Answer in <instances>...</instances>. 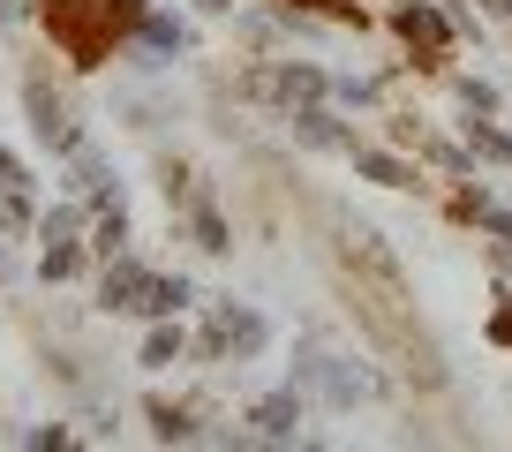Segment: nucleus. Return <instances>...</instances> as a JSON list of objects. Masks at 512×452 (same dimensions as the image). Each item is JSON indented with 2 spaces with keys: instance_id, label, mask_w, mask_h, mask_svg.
Returning a JSON list of instances; mask_svg holds the SVG:
<instances>
[{
  "instance_id": "nucleus-15",
  "label": "nucleus",
  "mask_w": 512,
  "mask_h": 452,
  "mask_svg": "<svg viewBox=\"0 0 512 452\" xmlns=\"http://www.w3.org/2000/svg\"><path fill=\"white\" fill-rule=\"evenodd\" d=\"M497 272H505V279H512V234H505V249H497Z\"/></svg>"
},
{
  "instance_id": "nucleus-12",
  "label": "nucleus",
  "mask_w": 512,
  "mask_h": 452,
  "mask_svg": "<svg viewBox=\"0 0 512 452\" xmlns=\"http://www.w3.org/2000/svg\"><path fill=\"white\" fill-rule=\"evenodd\" d=\"M76 264H83V257H76V249H68V242H53V249H46V279H68V272H76Z\"/></svg>"
},
{
  "instance_id": "nucleus-14",
  "label": "nucleus",
  "mask_w": 512,
  "mask_h": 452,
  "mask_svg": "<svg viewBox=\"0 0 512 452\" xmlns=\"http://www.w3.org/2000/svg\"><path fill=\"white\" fill-rule=\"evenodd\" d=\"M0 189H31V174H23V166L8 159V151H0Z\"/></svg>"
},
{
  "instance_id": "nucleus-3",
  "label": "nucleus",
  "mask_w": 512,
  "mask_h": 452,
  "mask_svg": "<svg viewBox=\"0 0 512 452\" xmlns=\"http://www.w3.org/2000/svg\"><path fill=\"white\" fill-rule=\"evenodd\" d=\"M249 422H256V437H264V445H287V437L302 430V392H272V400H256Z\"/></svg>"
},
{
  "instance_id": "nucleus-11",
  "label": "nucleus",
  "mask_w": 512,
  "mask_h": 452,
  "mask_svg": "<svg viewBox=\"0 0 512 452\" xmlns=\"http://www.w3.org/2000/svg\"><path fill=\"white\" fill-rule=\"evenodd\" d=\"M467 136H475V151H482V159H512V136H497V129H475V121H467Z\"/></svg>"
},
{
  "instance_id": "nucleus-4",
  "label": "nucleus",
  "mask_w": 512,
  "mask_h": 452,
  "mask_svg": "<svg viewBox=\"0 0 512 452\" xmlns=\"http://www.w3.org/2000/svg\"><path fill=\"white\" fill-rule=\"evenodd\" d=\"M347 159L362 166L369 181H384V189H415V166H407V159H392V151H369V144H354Z\"/></svg>"
},
{
  "instance_id": "nucleus-8",
  "label": "nucleus",
  "mask_w": 512,
  "mask_h": 452,
  "mask_svg": "<svg viewBox=\"0 0 512 452\" xmlns=\"http://www.w3.org/2000/svg\"><path fill=\"white\" fill-rule=\"evenodd\" d=\"M144 46H159V53H181V23H166V16H144Z\"/></svg>"
},
{
  "instance_id": "nucleus-10",
  "label": "nucleus",
  "mask_w": 512,
  "mask_h": 452,
  "mask_svg": "<svg viewBox=\"0 0 512 452\" xmlns=\"http://www.w3.org/2000/svg\"><path fill=\"white\" fill-rule=\"evenodd\" d=\"M151 430L159 437H196V422L181 415V407H151Z\"/></svg>"
},
{
  "instance_id": "nucleus-6",
  "label": "nucleus",
  "mask_w": 512,
  "mask_h": 452,
  "mask_svg": "<svg viewBox=\"0 0 512 452\" xmlns=\"http://www.w3.org/2000/svg\"><path fill=\"white\" fill-rule=\"evenodd\" d=\"M166 362H181V324L159 317V332L144 339V370H166Z\"/></svg>"
},
{
  "instance_id": "nucleus-2",
  "label": "nucleus",
  "mask_w": 512,
  "mask_h": 452,
  "mask_svg": "<svg viewBox=\"0 0 512 452\" xmlns=\"http://www.w3.org/2000/svg\"><path fill=\"white\" fill-rule=\"evenodd\" d=\"M294 136H302V144H317V151H354V129L339 121L332 106H317V98H302V106H294Z\"/></svg>"
},
{
  "instance_id": "nucleus-13",
  "label": "nucleus",
  "mask_w": 512,
  "mask_h": 452,
  "mask_svg": "<svg viewBox=\"0 0 512 452\" xmlns=\"http://www.w3.org/2000/svg\"><path fill=\"white\" fill-rule=\"evenodd\" d=\"M460 98H467V106H475V113H497V91H490V83H475V76L460 83Z\"/></svg>"
},
{
  "instance_id": "nucleus-1",
  "label": "nucleus",
  "mask_w": 512,
  "mask_h": 452,
  "mask_svg": "<svg viewBox=\"0 0 512 452\" xmlns=\"http://www.w3.org/2000/svg\"><path fill=\"white\" fill-rule=\"evenodd\" d=\"M98 302H106V309H128V317H166V279L144 272L128 249H113L106 279H98Z\"/></svg>"
},
{
  "instance_id": "nucleus-9",
  "label": "nucleus",
  "mask_w": 512,
  "mask_h": 452,
  "mask_svg": "<svg viewBox=\"0 0 512 452\" xmlns=\"http://www.w3.org/2000/svg\"><path fill=\"white\" fill-rule=\"evenodd\" d=\"M196 242H204V249H226V219H219L211 204H196Z\"/></svg>"
},
{
  "instance_id": "nucleus-7",
  "label": "nucleus",
  "mask_w": 512,
  "mask_h": 452,
  "mask_svg": "<svg viewBox=\"0 0 512 452\" xmlns=\"http://www.w3.org/2000/svg\"><path fill=\"white\" fill-rule=\"evenodd\" d=\"M121 242H128V211L113 204L106 219H98V242H91V249H98V257H113V249H121Z\"/></svg>"
},
{
  "instance_id": "nucleus-16",
  "label": "nucleus",
  "mask_w": 512,
  "mask_h": 452,
  "mask_svg": "<svg viewBox=\"0 0 512 452\" xmlns=\"http://www.w3.org/2000/svg\"><path fill=\"white\" fill-rule=\"evenodd\" d=\"M196 8H204V16H226V8H234V0H196Z\"/></svg>"
},
{
  "instance_id": "nucleus-5",
  "label": "nucleus",
  "mask_w": 512,
  "mask_h": 452,
  "mask_svg": "<svg viewBox=\"0 0 512 452\" xmlns=\"http://www.w3.org/2000/svg\"><path fill=\"white\" fill-rule=\"evenodd\" d=\"M272 91H279V98H324L332 83H324L317 68H294V61H287V68H272Z\"/></svg>"
}]
</instances>
